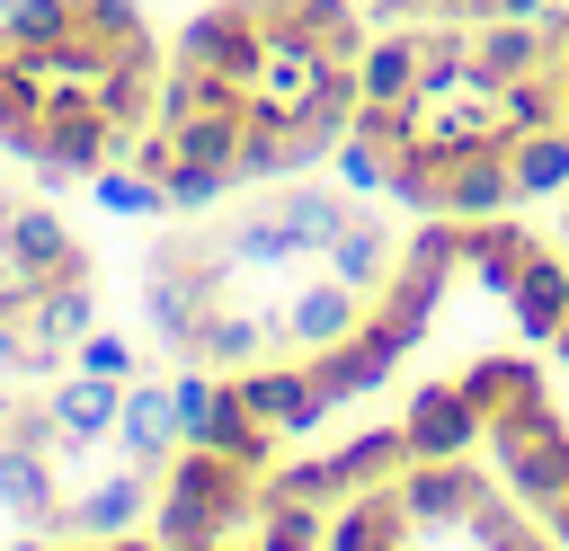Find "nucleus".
Wrapping results in <instances>:
<instances>
[{
	"mask_svg": "<svg viewBox=\"0 0 569 551\" xmlns=\"http://www.w3.org/2000/svg\"><path fill=\"white\" fill-rule=\"evenodd\" d=\"M9 551H62V533H18Z\"/></svg>",
	"mask_w": 569,
	"mask_h": 551,
	"instance_id": "nucleus-33",
	"label": "nucleus"
},
{
	"mask_svg": "<svg viewBox=\"0 0 569 551\" xmlns=\"http://www.w3.org/2000/svg\"><path fill=\"white\" fill-rule=\"evenodd\" d=\"M391 489H400V515H409V533H436V524H471V515L489 507V480L471 471V453H462V462H409Z\"/></svg>",
	"mask_w": 569,
	"mask_h": 551,
	"instance_id": "nucleus-5",
	"label": "nucleus"
},
{
	"mask_svg": "<svg viewBox=\"0 0 569 551\" xmlns=\"http://www.w3.org/2000/svg\"><path fill=\"white\" fill-rule=\"evenodd\" d=\"M151 498H160V471H142V462H124V471H98V480H71V489H62V515H53V533H62V542L142 533V524H151Z\"/></svg>",
	"mask_w": 569,
	"mask_h": 551,
	"instance_id": "nucleus-2",
	"label": "nucleus"
},
{
	"mask_svg": "<svg viewBox=\"0 0 569 551\" xmlns=\"http://www.w3.org/2000/svg\"><path fill=\"white\" fill-rule=\"evenodd\" d=\"M178 444H187V418H178L169 382L133 373V382H124V409H116V453H124V462H142V471H160Z\"/></svg>",
	"mask_w": 569,
	"mask_h": 551,
	"instance_id": "nucleus-9",
	"label": "nucleus"
},
{
	"mask_svg": "<svg viewBox=\"0 0 569 551\" xmlns=\"http://www.w3.org/2000/svg\"><path fill=\"white\" fill-rule=\"evenodd\" d=\"M9 409H18V391H0V427H9Z\"/></svg>",
	"mask_w": 569,
	"mask_h": 551,
	"instance_id": "nucleus-35",
	"label": "nucleus"
},
{
	"mask_svg": "<svg viewBox=\"0 0 569 551\" xmlns=\"http://www.w3.org/2000/svg\"><path fill=\"white\" fill-rule=\"evenodd\" d=\"M507 311H516V329H525L533 347H551V338H560V320H569V258L533 249V258H525V276H516V293H507Z\"/></svg>",
	"mask_w": 569,
	"mask_h": 551,
	"instance_id": "nucleus-18",
	"label": "nucleus"
},
{
	"mask_svg": "<svg viewBox=\"0 0 569 551\" xmlns=\"http://www.w3.org/2000/svg\"><path fill=\"white\" fill-rule=\"evenodd\" d=\"M267 347H284V329H276V311H249V302H213L196 329V364H222V373L258 364Z\"/></svg>",
	"mask_w": 569,
	"mask_h": 551,
	"instance_id": "nucleus-15",
	"label": "nucleus"
},
{
	"mask_svg": "<svg viewBox=\"0 0 569 551\" xmlns=\"http://www.w3.org/2000/svg\"><path fill=\"white\" fill-rule=\"evenodd\" d=\"M542 533H551V542H560V551H569V498H560V507H551V515H542Z\"/></svg>",
	"mask_w": 569,
	"mask_h": 551,
	"instance_id": "nucleus-32",
	"label": "nucleus"
},
{
	"mask_svg": "<svg viewBox=\"0 0 569 551\" xmlns=\"http://www.w3.org/2000/svg\"><path fill=\"white\" fill-rule=\"evenodd\" d=\"M507 169H516V196H551V187H569V124L516 133V142H507Z\"/></svg>",
	"mask_w": 569,
	"mask_h": 551,
	"instance_id": "nucleus-24",
	"label": "nucleus"
},
{
	"mask_svg": "<svg viewBox=\"0 0 569 551\" xmlns=\"http://www.w3.org/2000/svg\"><path fill=\"white\" fill-rule=\"evenodd\" d=\"M160 187H169V213H213V204H222L240 178H231V169H204V160H178Z\"/></svg>",
	"mask_w": 569,
	"mask_h": 551,
	"instance_id": "nucleus-27",
	"label": "nucleus"
},
{
	"mask_svg": "<svg viewBox=\"0 0 569 551\" xmlns=\"http://www.w3.org/2000/svg\"><path fill=\"white\" fill-rule=\"evenodd\" d=\"M71 373H98V382H133L142 364H133V347H124L116 329H89V338L71 347Z\"/></svg>",
	"mask_w": 569,
	"mask_h": 551,
	"instance_id": "nucleus-29",
	"label": "nucleus"
},
{
	"mask_svg": "<svg viewBox=\"0 0 569 551\" xmlns=\"http://www.w3.org/2000/svg\"><path fill=\"white\" fill-rule=\"evenodd\" d=\"M0 507L18 515V533H53V515H62L53 453H36V444H9V435H0Z\"/></svg>",
	"mask_w": 569,
	"mask_h": 551,
	"instance_id": "nucleus-14",
	"label": "nucleus"
},
{
	"mask_svg": "<svg viewBox=\"0 0 569 551\" xmlns=\"http://www.w3.org/2000/svg\"><path fill=\"white\" fill-rule=\"evenodd\" d=\"M498 18H525L533 27V18H551V0H498Z\"/></svg>",
	"mask_w": 569,
	"mask_h": 551,
	"instance_id": "nucleus-31",
	"label": "nucleus"
},
{
	"mask_svg": "<svg viewBox=\"0 0 569 551\" xmlns=\"http://www.w3.org/2000/svg\"><path fill=\"white\" fill-rule=\"evenodd\" d=\"M560 240H569V213H560Z\"/></svg>",
	"mask_w": 569,
	"mask_h": 551,
	"instance_id": "nucleus-36",
	"label": "nucleus"
},
{
	"mask_svg": "<svg viewBox=\"0 0 569 551\" xmlns=\"http://www.w3.org/2000/svg\"><path fill=\"white\" fill-rule=\"evenodd\" d=\"M542 240L525 231V222H507V213H489V222H462V276H480L489 293H516V276H525V258H533Z\"/></svg>",
	"mask_w": 569,
	"mask_h": 551,
	"instance_id": "nucleus-17",
	"label": "nucleus"
},
{
	"mask_svg": "<svg viewBox=\"0 0 569 551\" xmlns=\"http://www.w3.org/2000/svg\"><path fill=\"white\" fill-rule=\"evenodd\" d=\"M0 267L27 276V284H89V249L71 240V222L36 196H9L0 204Z\"/></svg>",
	"mask_w": 569,
	"mask_h": 551,
	"instance_id": "nucleus-1",
	"label": "nucleus"
},
{
	"mask_svg": "<svg viewBox=\"0 0 569 551\" xmlns=\"http://www.w3.org/2000/svg\"><path fill=\"white\" fill-rule=\"evenodd\" d=\"M267 213H276V222H284V231H293V240L320 258V249H329V240L356 222V196H338V187H311V178H284Z\"/></svg>",
	"mask_w": 569,
	"mask_h": 551,
	"instance_id": "nucleus-19",
	"label": "nucleus"
},
{
	"mask_svg": "<svg viewBox=\"0 0 569 551\" xmlns=\"http://www.w3.org/2000/svg\"><path fill=\"white\" fill-rule=\"evenodd\" d=\"M320 551H409L400 489H391V480H373V489L338 498V507H329V533H320Z\"/></svg>",
	"mask_w": 569,
	"mask_h": 551,
	"instance_id": "nucleus-12",
	"label": "nucleus"
},
{
	"mask_svg": "<svg viewBox=\"0 0 569 551\" xmlns=\"http://www.w3.org/2000/svg\"><path fill=\"white\" fill-rule=\"evenodd\" d=\"M27 329H36L44 347H80V338L98 329V293H89V284H36V293H27Z\"/></svg>",
	"mask_w": 569,
	"mask_h": 551,
	"instance_id": "nucleus-22",
	"label": "nucleus"
},
{
	"mask_svg": "<svg viewBox=\"0 0 569 551\" xmlns=\"http://www.w3.org/2000/svg\"><path fill=\"white\" fill-rule=\"evenodd\" d=\"M0 18H9V0H0Z\"/></svg>",
	"mask_w": 569,
	"mask_h": 551,
	"instance_id": "nucleus-37",
	"label": "nucleus"
},
{
	"mask_svg": "<svg viewBox=\"0 0 569 551\" xmlns=\"http://www.w3.org/2000/svg\"><path fill=\"white\" fill-rule=\"evenodd\" d=\"M89 196H98L107 213H124V222H151V213H169V187H160L151 169H133V160H107V169L89 178Z\"/></svg>",
	"mask_w": 569,
	"mask_h": 551,
	"instance_id": "nucleus-25",
	"label": "nucleus"
},
{
	"mask_svg": "<svg viewBox=\"0 0 569 551\" xmlns=\"http://www.w3.org/2000/svg\"><path fill=\"white\" fill-rule=\"evenodd\" d=\"M53 400V427H62V453H98L116 435V409H124V382H98V373H53L44 382Z\"/></svg>",
	"mask_w": 569,
	"mask_h": 551,
	"instance_id": "nucleus-11",
	"label": "nucleus"
},
{
	"mask_svg": "<svg viewBox=\"0 0 569 551\" xmlns=\"http://www.w3.org/2000/svg\"><path fill=\"white\" fill-rule=\"evenodd\" d=\"M400 355H409V347H400L391 329H373V320H365L356 338H338V347H311L302 364H311V382H320V391H329V400L347 409V400H365V391H382Z\"/></svg>",
	"mask_w": 569,
	"mask_h": 551,
	"instance_id": "nucleus-7",
	"label": "nucleus"
},
{
	"mask_svg": "<svg viewBox=\"0 0 569 551\" xmlns=\"http://www.w3.org/2000/svg\"><path fill=\"white\" fill-rule=\"evenodd\" d=\"M356 89H365V107H409V98H418V36H409V27L365 36V53H356Z\"/></svg>",
	"mask_w": 569,
	"mask_h": 551,
	"instance_id": "nucleus-20",
	"label": "nucleus"
},
{
	"mask_svg": "<svg viewBox=\"0 0 569 551\" xmlns=\"http://www.w3.org/2000/svg\"><path fill=\"white\" fill-rule=\"evenodd\" d=\"M462 391L480 400V418H507L542 391V373H533V355H480V364H462Z\"/></svg>",
	"mask_w": 569,
	"mask_h": 551,
	"instance_id": "nucleus-23",
	"label": "nucleus"
},
{
	"mask_svg": "<svg viewBox=\"0 0 569 551\" xmlns=\"http://www.w3.org/2000/svg\"><path fill=\"white\" fill-rule=\"evenodd\" d=\"M71 27H80V0H9V18H0V36L9 44H36V53L62 44Z\"/></svg>",
	"mask_w": 569,
	"mask_h": 551,
	"instance_id": "nucleus-26",
	"label": "nucleus"
},
{
	"mask_svg": "<svg viewBox=\"0 0 569 551\" xmlns=\"http://www.w3.org/2000/svg\"><path fill=\"white\" fill-rule=\"evenodd\" d=\"M329 169H338V187H347V196H382V178H391V151H373L365 133H338Z\"/></svg>",
	"mask_w": 569,
	"mask_h": 551,
	"instance_id": "nucleus-28",
	"label": "nucleus"
},
{
	"mask_svg": "<svg viewBox=\"0 0 569 551\" xmlns=\"http://www.w3.org/2000/svg\"><path fill=\"white\" fill-rule=\"evenodd\" d=\"M0 204H9V187H0Z\"/></svg>",
	"mask_w": 569,
	"mask_h": 551,
	"instance_id": "nucleus-38",
	"label": "nucleus"
},
{
	"mask_svg": "<svg viewBox=\"0 0 569 551\" xmlns=\"http://www.w3.org/2000/svg\"><path fill=\"white\" fill-rule=\"evenodd\" d=\"M231 382L249 391V409H258V418H267L276 435H311V427H320V418L338 409V400H329V391L311 382V364H267V355H258V364H240Z\"/></svg>",
	"mask_w": 569,
	"mask_h": 551,
	"instance_id": "nucleus-8",
	"label": "nucleus"
},
{
	"mask_svg": "<svg viewBox=\"0 0 569 551\" xmlns=\"http://www.w3.org/2000/svg\"><path fill=\"white\" fill-rule=\"evenodd\" d=\"M551 355H560V364H569V320H560V338H551Z\"/></svg>",
	"mask_w": 569,
	"mask_h": 551,
	"instance_id": "nucleus-34",
	"label": "nucleus"
},
{
	"mask_svg": "<svg viewBox=\"0 0 569 551\" xmlns=\"http://www.w3.org/2000/svg\"><path fill=\"white\" fill-rule=\"evenodd\" d=\"M258 53H267L258 0H213V9H196V18L178 27V62H204V71H222V80H240V89H249Z\"/></svg>",
	"mask_w": 569,
	"mask_h": 551,
	"instance_id": "nucleus-3",
	"label": "nucleus"
},
{
	"mask_svg": "<svg viewBox=\"0 0 569 551\" xmlns=\"http://www.w3.org/2000/svg\"><path fill=\"white\" fill-rule=\"evenodd\" d=\"M258 27H293L302 44H320L329 62H356L365 53V18L347 0H258Z\"/></svg>",
	"mask_w": 569,
	"mask_h": 551,
	"instance_id": "nucleus-16",
	"label": "nucleus"
},
{
	"mask_svg": "<svg viewBox=\"0 0 569 551\" xmlns=\"http://www.w3.org/2000/svg\"><path fill=\"white\" fill-rule=\"evenodd\" d=\"M213 382H222V373H204L196 355H187V373H169V400H178V418H187V435H196V418H204V400H213Z\"/></svg>",
	"mask_w": 569,
	"mask_h": 551,
	"instance_id": "nucleus-30",
	"label": "nucleus"
},
{
	"mask_svg": "<svg viewBox=\"0 0 569 551\" xmlns=\"http://www.w3.org/2000/svg\"><path fill=\"white\" fill-rule=\"evenodd\" d=\"M391 267H400V240H391V222H382L373 204H356V222L320 249V276H338V284H356V293H382Z\"/></svg>",
	"mask_w": 569,
	"mask_h": 551,
	"instance_id": "nucleus-13",
	"label": "nucleus"
},
{
	"mask_svg": "<svg viewBox=\"0 0 569 551\" xmlns=\"http://www.w3.org/2000/svg\"><path fill=\"white\" fill-rule=\"evenodd\" d=\"M187 444H213V453H231V462H249V471H276V444H284V435H276V427H267V418L249 409V391H240V382L222 373Z\"/></svg>",
	"mask_w": 569,
	"mask_h": 551,
	"instance_id": "nucleus-10",
	"label": "nucleus"
},
{
	"mask_svg": "<svg viewBox=\"0 0 569 551\" xmlns=\"http://www.w3.org/2000/svg\"><path fill=\"white\" fill-rule=\"evenodd\" d=\"M400 427H409V462H462V453L489 435V418H480V400L462 391V373H453V382H427Z\"/></svg>",
	"mask_w": 569,
	"mask_h": 551,
	"instance_id": "nucleus-4",
	"label": "nucleus"
},
{
	"mask_svg": "<svg viewBox=\"0 0 569 551\" xmlns=\"http://www.w3.org/2000/svg\"><path fill=\"white\" fill-rule=\"evenodd\" d=\"M365 302L373 293H356V284H338V276H302L293 293H284V311H276V329H284V347H338V338H356L365 329Z\"/></svg>",
	"mask_w": 569,
	"mask_h": 551,
	"instance_id": "nucleus-6",
	"label": "nucleus"
},
{
	"mask_svg": "<svg viewBox=\"0 0 569 551\" xmlns=\"http://www.w3.org/2000/svg\"><path fill=\"white\" fill-rule=\"evenodd\" d=\"M507 204H516V169H507V151H471V160H453V178H445V213L489 222V213H507Z\"/></svg>",
	"mask_w": 569,
	"mask_h": 551,
	"instance_id": "nucleus-21",
	"label": "nucleus"
}]
</instances>
